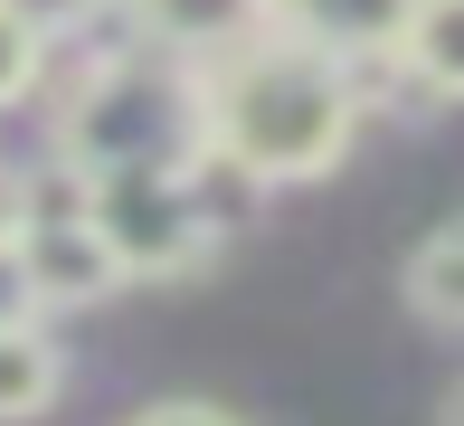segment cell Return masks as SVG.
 <instances>
[{"instance_id":"obj_1","label":"cell","mask_w":464,"mask_h":426,"mask_svg":"<svg viewBox=\"0 0 464 426\" xmlns=\"http://www.w3.org/2000/svg\"><path fill=\"white\" fill-rule=\"evenodd\" d=\"M351 114H361V85H351L342 57L304 48L285 29H246L218 48V76H208V133L227 152H246L266 180H323L332 161L351 152Z\"/></svg>"},{"instance_id":"obj_2","label":"cell","mask_w":464,"mask_h":426,"mask_svg":"<svg viewBox=\"0 0 464 426\" xmlns=\"http://www.w3.org/2000/svg\"><path fill=\"white\" fill-rule=\"evenodd\" d=\"M67 161L76 170H123V161H189L208 142V104L171 95L142 67H104L86 85V104H67Z\"/></svg>"},{"instance_id":"obj_3","label":"cell","mask_w":464,"mask_h":426,"mask_svg":"<svg viewBox=\"0 0 464 426\" xmlns=\"http://www.w3.org/2000/svg\"><path fill=\"white\" fill-rule=\"evenodd\" d=\"M95 228L114 237V256H123V275H133V285H161V275H189L199 256H218V237H208L199 208H189L180 161L95 170Z\"/></svg>"},{"instance_id":"obj_4","label":"cell","mask_w":464,"mask_h":426,"mask_svg":"<svg viewBox=\"0 0 464 426\" xmlns=\"http://www.w3.org/2000/svg\"><path fill=\"white\" fill-rule=\"evenodd\" d=\"M19 247H29L38 304H104V294L123 285V256L95 228V170H86V189H29Z\"/></svg>"},{"instance_id":"obj_5","label":"cell","mask_w":464,"mask_h":426,"mask_svg":"<svg viewBox=\"0 0 464 426\" xmlns=\"http://www.w3.org/2000/svg\"><path fill=\"white\" fill-rule=\"evenodd\" d=\"M408 19H417V0H266V29L304 38V48L342 57V67L398 57L408 48Z\"/></svg>"},{"instance_id":"obj_6","label":"cell","mask_w":464,"mask_h":426,"mask_svg":"<svg viewBox=\"0 0 464 426\" xmlns=\"http://www.w3.org/2000/svg\"><path fill=\"white\" fill-rule=\"evenodd\" d=\"M398 67L427 85V95H464V0H417Z\"/></svg>"},{"instance_id":"obj_7","label":"cell","mask_w":464,"mask_h":426,"mask_svg":"<svg viewBox=\"0 0 464 426\" xmlns=\"http://www.w3.org/2000/svg\"><path fill=\"white\" fill-rule=\"evenodd\" d=\"M408 313L436 323V332H464V218L436 228V237L408 256Z\"/></svg>"},{"instance_id":"obj_8","label":"cell","mask_w":464,"mask_h":426,"mask_svg":"<svg viewBox=\"0 0 464 426\" xmlns=\"http://www.w3.org/2000/svg\"><path fill=\"white\" fill-rule=\"evenodd\" d=\"M57 398V351L29 323H0V426H29Z\"/></svg>"},{"instance_id":"obj_9","label":"cell","mask_w":464,"mask_h":426,"mask_svg":"<svg viewBox=\"0 0 464 426\" xmlns=\"http://www.w3.org/2000/svg\"><path fill=\"white\" fill-rule=\"evenodd\" d=\"M152 38H189V48H227V38L266 29V0H133Z\"/></svg>"},{"instance_id":"obj_10","label":"cell","mask_w":464,"mask_h":426,"mask_svg":"<svg viewBox=\"0 0 464 426\" xmlns=\"http://www.w3.org/2000/svg\"><path fill=\"white\" fill-rule=\"evenodd\" d=\"M38 67H48V29H38L19 0H0V104H19V95H29Z\"/></svg>"},{"instance_id":"obj_11","label":"cell","mask_w":464,"mask_h":426,"mask_svg":"<svg viewBox=\"0 0 464 426\" xmlns=\"http://www.w3.org/2000/svg\"><path fill=\"white\" fill-rule=\"evenodd\" d=\"M38 313V275H29V247L0 237V323H29Z\"/></svg>"},{"instance_id":"obj_12","label":"cell","mask_w":464,"mask_h":426,"mask_svg":"<svg viewBox=\"0 0 464 426\" xmlns=\"http://www.w3.org/2000/svg\"><path fill=\"white\" fill-rule=\"evenodd\" d=\"M133 426H237L227 408H208V398H161V408H142Z\"/></svg>"},{"instance_id":"obj_13","label":"cell","mask_w":464,"mask_h":426,"mask_svg":"<svg viewBox=\"0 0 464 426\" xmlns=\"http://www.w3.org/2000/svg\"><path fill=\"white\" fill-rule=\"evenodd\" d=\"M19 228H29V180L0 161V237H19Z\"/></svg>"},{"instance_id":"obj_14","label":"cell","mask_w":464,"mask_h":426,"mask_svg":"<svg viewBox=\"0 0 464 426\" xmlns=\"http://www.w3.org/2000/svg\"><path fill=\"white\" fill-rule=\"evenodd\" d=\"M19 10H29L38 29H86V10H95V0H19Z\"/></svg>"},{"instance_id":"obj_15","label":"cell","mask_w":464,"mask_h":426,"mask_svg":"<svg viewBox=\"0 0 464 426\" xmlns=\"http://www.w3.org/2000/svg\"><path fill=\"white\" fill-rule=\"evenodd\" d=\"M446 426H464V379H455V398H446Z\"/></svg>"}]
</instances>
